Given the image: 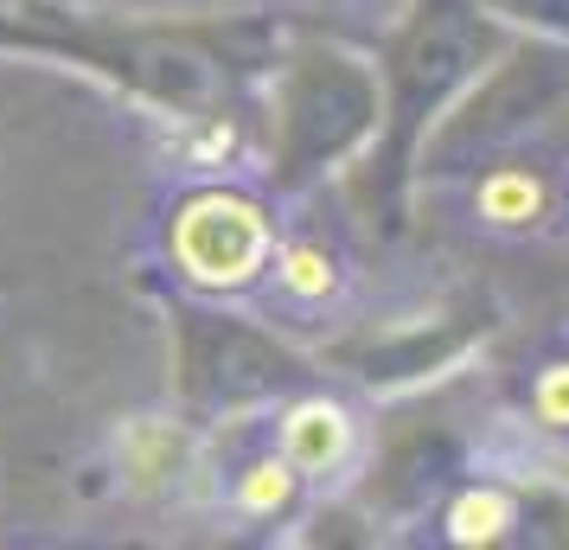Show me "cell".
Here are the masks:
<instances>
[{
    "instance_id": "1",
    "label": "cell",
    "mask_w": 569,
    "mask_h": 550,
    "mask_svg": "<svg viewBox=\"0 0 569 550\" xmlns=\"http://www.w3.org/2000/svg\"><path fill=\"white\" fill-rule=\"evenodd\" d=\"M167 257L173 276L199 294H243L257 289L276 262V218L231 186H206L192 192L173 224H167Z\"/></svg>"
},
{
    "instance_id": "2",
    "label": "cell",
    "mask_w": 569,
    "mask_h": 550,
    "mask_svg": "<svg viewBox=\"0 0 569 550\" xmlns=\"http://www.w3.org/2000/svg\"><path fill=\"white\" fill-rule=\"evenodd\" d=\"M282 454L301 468V480L346 473L359 454V417L339 397H301L282 410Z\"/></svg>"
},
{
    "instance_id": "3",
    "label": "cell",
    "mask_w": 569,
    "mask_h": 550,
    "mask_svg": "<svg viewBox=\"0 0 569 550\" xmlns=\"http://www.w3.org/2000/svg\"><path fill=\"white\" fill-rule=\"evenodd\" d=\"M550 211H557L550 206V186H543V173H531V167H492L487 180L473 186V218L499 237L543 231Z\"/></svg>"
},
{
    "instance_id": "4",
    "label": "cell",
    "mask_w": 569,
    "mask_h": 550,
    "mask_svg": "<svg viewBox=\"0 0 569 550\" xmlns=\"http://www.w3.org/2000/svg\"><path fill=\"white\" fill-rule=\"evenodd\" d=\"M269 269H276V289H282L295 308H327V301H339V289H346V262H339V250H327L320 237L282 243Z\"/></svg>"
},
{
    "instance_id": "5",
    "label": "cell",
    "mask_w": 569,
    "mask_h": 550,
    "mask_svg": "<svg viewBox=\"0 0 569 550\" xmlns=\"http://www.w3.org/2000/svg\"><path fill=\"white\" fill-rule=\"evenodd\" d=\"M518 524V499L506 487H467V493L448 499V512H441V538L461 550H492L506 544Z\"/></svg>"
},
{
    "instance_id": "6",
    "label": "cell",
    "mask_w": 569,
    "mask_h": 550,
    "mask_svg": "<svg viewBox=\"0 0 569 550\" xmlns=\"http://www.w3.org/2000/svg\"><path fill=\"white\" fill-rule=\"evenodd\" d=\"M301 468L288 461L282 448L276 454H257V461H243L231 480V506L243 512V519H282V512H295V499H301Z\"/></svg>"
},
{
    "instance_id": "7",
    "label": "cell",
    "mask_w": 569,
    "mask_h": 550,
    "mask_svg": "<svg viewBox=\"0 0 569 550\" xmlns=\"http://www.w3.org/2000/svg\"><path fill=\"white\" fill-rule=\"evenodd\" d=\"M531 422L550 436H569V359H550L531 378Z\"/></svg>"
}]
</instances>
